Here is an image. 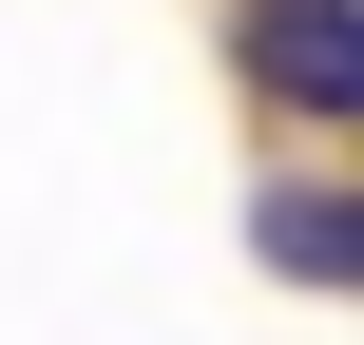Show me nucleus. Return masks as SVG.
<instances>
[{
    "label": "nucleus",
    "mask_w": 364,
    "mask_h": 345,
    "mask_svg": "<svg viewBox=\"0 0 364 345\" xmlns=\"http://www.w3.org/2000/svg\"><path fill=\"white\" fill-rule=\"evenodd\" d=\"M269 269H288V288H364V192L288 173V192H269Z\"/></svg>",
    "instance_id": "f03ea898"
},
{
    "label": "nucleus",
    "mask_w": 364,
    "mask_h": 345,
    "mask_svg": "<svg viewBox=\"0 0 364 345\" xmlns=\"http://www.w3.org/2000/svg\"><path fill=\"white\" fill-rule=\"evenodd\" d=\"M250 77L288 115H364V0H250Z\"/></svg>",
    "instance_id": "f257e3e1"
}]
</instances>
